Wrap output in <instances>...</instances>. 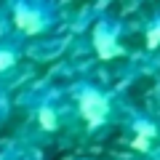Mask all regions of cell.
<instances>
[{
	"instance_id": "obj_9",
	"label": "cell",
	"mask_w": 160,
	"mask_h": 160,
	"mask_svg": "<svg viewBox=\"0 0 160 160\" xmlns=\"http://www.w3.org/2000/svg\"><path fill=\"white\" fill-rule=\"evenodd\" d=\"M8 112H11V102H8V96H6V91L0 88V123L8 118Z\"/></svg>"
},
{
	"instance_id": "obj_2",
	"label": "cell",
	"mask_w": 160,
	"mask_h": 160,
	"mask_svg": "<svg viewBox=\"0 0 160 160\" xmlns=\"http://www.w3.org/2000/svg\"><path fill=\"white\" fill-rule=\"evenodd\" d=\"M62 19V11L53 0H13L8 6V22L16 38H38L51 32Z\"/></svg>"
},
{
	"instance_id": "obj_5",
	"label": "cell",
	"mask_w": 160,
	"mask_h": 160,
	"mask_svg": "<svg viewBox=\"0 0 160 160\" xmlns=\"http://www.w3.org/2000/svg\"><path fill=\"white\" fill-rule=\"evenodd\" d=\"M22 56H24V43H22V38H13V35L0 38V78L11 75L13 69L22 64Z\"/></svg>"
},
{
	"instance_id": "obj_7",
	"label": "cell",
	"mask_w": 160,
	"mask_h": 160,
	"mask_svg": "<svg viewBox=\"0 0 160 160\" xmlns=\"http://www.w3.org/2000/svg\"><path fill=\"white\" fill-rule=\"evenodd\" d=\"M144 43H147L149 51H158L160 48V11L144 24Z\"/></svg>"
},
{
	"instance_id": "obj_1",
	"label": "cell",
	"mask_w": 160,
	"mask_h": 160,
	"mask_svg": "<svg viewBox=\"0 0 160 160\" xmlns=\"http://www.w3.org/2000/svg\"><path fill=\"white\" fill-rule=\"evenodd\" d=\"M72 109L88 131H104L115 120V96L104 86L93 80H75L72 83Z\"/></svg>"
},
{
	"instance_id": "obj_6",
	"label": "cell",
	"mask_w": 160,
	"mask_h": 160,
	"mask_svg": "<svg viewBox=\"0 0 160 160\" xmlns=\"http://www.w3.org/2000/svg\"><path fill=\"white\" fill-rule=\"evenodd\" d=\"M131 131H133V147H136V149H147V147H149V142L158 136V126H155L149 118H144V115L133 118Z\"/></svg>"
},
{
	"instance_id": "obj_8",
	"label": "cell",
	"mask_w": 160,
	"mask_h": 160,
	"mask_svg": "<svg viewBox=\"0 0 160 160\" xmlns=\"http://www.w3.org/2000/svg\"><path fill=\"white\" fill-rule=\"evenodd\" d=\"M0 160H35V158L22 147H8L6 152H0Z\"/></svg>"
},
{
	"instance_id": "obj_3",
	"label": "cell",
	"mask_w": 160,
	"mask_h": 160,
	"mask_svg": "<svg viewBox=\"0 0 160 160\" xmlns=\"http://www.w3.org/2000/svg\"><path fill=\"white\" fill-rule=\"evenodd\" d=\"M29 115H32V123L38 126L40 133L53 136V133L64 131L72 123L75 109H72V102L64 99V93H59L56 88H46V91L32 96Z\"/></svg>"
},
{
	"instance_id": "obj_4",
	"label": "cell",
	"mask_w": 160,
	"mask_h": 160,
	"mask_svg": "<svg viewBox=\"0 0 160 160\" xmlns=\"http://www.w3.org/2000/svg\"><path fill=\"white\" fill-rule=\"evenodd\" d=\"M126 24L118 16H99L91 29V46L102 62H112L126 53Z\"/></svg>"
}]
</instances>
